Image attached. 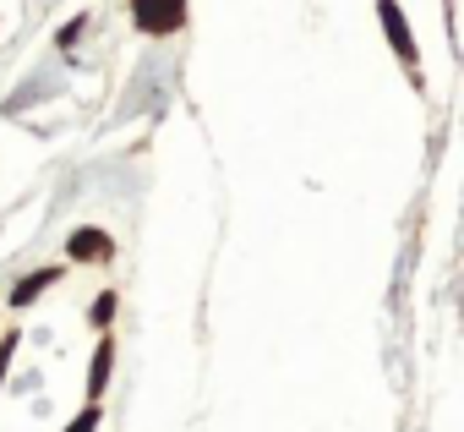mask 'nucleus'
<instances>
[{"mask_svg":"<svg viewBox=\"0 0 464 432\" xmlns=\"http://www.w3.org/2000/svg\"><path fill=\"white\" fill-rule=\"evenodd\" d=\"M17 334H6V339H0V383H6V367H12V356H17Z\"/></svg>","mask_w":464,"mask_h":432,"instance_id":"7","label":"nucleus"},{"mask_svg":"<svg viewBox=\"0 0 464 432\" xmlns=\"http://www.w3.org/2000/svg\"><path fill=\"white\" fill-rule=\"evenodd\" d=\"M82 28H88V17H72V23H66V28H61V50H72V44H77V34H82Z\"/></svg>","mask_w":464,"mask_h":432,"instance_id":"9","label":"nucleus"},{"mask_svg":"<svg viewBox=\"0 0 464 432\" xmlns=\"http://www.w3.org/2000/svg\"><path fill=\"white\" fill-rule=\"evenodd\" d=\"M66 252H72L77 263H104V258L115 252V241H110L104 231H93V225H82V231H72V241H66Z\"/></svg>","mask_w":464,"mask_h":432,"instance_id":"3","label":"nucleus"},{"mask_svg":"<svg viewBox=\"0 0 464 432\" xmlns=\"http://www.w3.org/2000/svg\"><path fill=\"white\" fill-rule=\"evenodd\" d=\"M66 432H99V405H88V410H82V416H77Z\"/></svg>","mask_w":464,"mask_h":432,"instance_id":"8","label":"nucleus"},{"mask_svg":"<svg viewBox=\"0 0 464 432\" xmlns=\"http://www.w3.org/2000/svg\"><path fill=\"white\" fill-rule=\"evenodd\" d=\"M88 318H93V323H99V329H104V323H110V318H115V290H104V296H99V301H93V312H88Z\"/></svg>","mask_w":464,"mask_h":432,"instance_id":"6","label":"nucleus"},{"mask_svg":"<svg viewBox=\"0 0 464 432\" xmlns=\"http://www.w3.org/2000/svg\"><path fill=\"white\" fill-rule=\"evenodd\" d=\"M110 361H115V339H99L93 367H88V394H93V399H99V394H104V383H110Z\"/></svg>","mask_w":464,"mask_h":432,"instance_id":"5","label":"nucleus"},{"mask_svg":"<svg viewBox=\"0 0 464 432\" xmlns=\"http://www.w3.org/2000/svg\"><path fill=\"white\" fill-rule=\"evenodd\" d=\"M55 280H61V269H39V274H28V280L12 290V307H34V301H39V296H44Z\"/></svg>","mask_w":464,"mask_h":432,"instance_id":"4","label":"nucleus"},{"mask_svg":"<svg viewBox=\"0 0 464 432\" xmlns=\"http://www.w3.org/2000/svg\"><path fill=\"white\" fill-rule=\"evenodd\" d=\"M131 23L142 34H180L186 28V0H131Z\"/></svg>","mask_w":464,"mask_h":432,"instance_id":"1","label":"nucleus"},{"mask_svg":"<svg viewBox=\"0 0 464 432\" xmlns=\"http://www.w3.org/2000/svg\"><path fill=\"white\" fill-rule=\"evenodd\" d=\"M377 17H382V28H388L393 55H399V61H415V39H410V23H404V12H399V0H377Z\"/></svg>","mask_w":464,"mask_h":432,"instance_id":"2","label":"nucleus"}]
</instances>
